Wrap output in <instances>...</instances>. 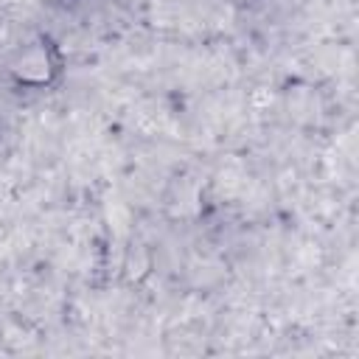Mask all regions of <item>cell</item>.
I'll return each mask as SVG.
<instances>
[{
	"mask_svg": "<svg viewBox=\"0 0 359 359\" xmlns=\"http://www.w3.org/2000/svg\"><path fill=\"white\" fill-rule=\"evenodd\" d=\"M8 76L20 87H48L59 76V56L48 39H34L20 48L8 62Z\"/></svg>",
	"mask_w": 359,
	"mask_h": 359,
	"instance_id": "cell-1",
	"label": "cell"
},
{
	"mask_svg": "<svg viewBox=\"0 0 359 359\" xmlns=\"http://www.w3.org/2000/svg\"><path fill=\"white\" fill-rule=\"evenodd\" d=\"M236 3H238V6H255L258 0H236Z\"/></svg>",
	"mask_w": 359,
	"mask_h": 359,
	"instance_id": "cell-2",
	"label": "cell"
}]
</instances>
